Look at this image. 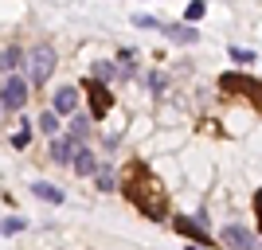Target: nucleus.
Listing matches in <instances>:
<instances>
[{
	"instance_id": "1",
	"label": "nucleus",
	"mask_w": 262,
	"mask_h": 250,
	"mask_svg": "<svg viewBox=\"0 0 262 250\" xmlns=\"http://www.w3.org/2000/svg\"><path fill=\"white\" fill-rule=\"evenodd\" d=\"M129 196H133V203L141 207L145 215H153V219L164 215V188L157 184L153 176L133 172V180H129Z\"/></svg>"
},
{
	"instance_id": "2",
	"label": "nucleus",
	"mask_w": 262,
	"mask_h": 250,
	"mask_svg": "<svg viewBox=\"0 0 262 250\" xmlns=\"http://www.w3.org/2000/svg\"><path fill=\"white\" fill-rule=\"evenodd\" d=\"M28 66H32V82H35V86H43L47 78H51V71H55V51H51V47H35Z\"/></svg>"
},
{
	"instance_id": "3",
	"label": "nucleus",
	"mask_w": 262,
	"mask_h": 250,
	"mask_svg": "<svg viewBox=\"0 0 262 250\" xmlns=\"http://www.w3.org/2000/svg\"><path fill=\"white\" fill-rule=\"evenodd\" d=\"M28 102V82L20 75H4V109H24Z\"/></svg>"
},
{
	"instance_id": "4",
	"label": "nucleus",
	"mask_w": 262,
	"mask_h": 250,
	"mask_svg": "<svg viewBox=\"0 0 262 250\" xmlns=\"http://www.w3.org/2000/svg\"><path fill=\"white\" fill-rule=\"evenodd\" d=\"M219 239H223V246H227V250H254L251 231L239 227V223H227V227L219 231Z\"/></svg>"
},
{
	"instance_id": "5",
	"label": "nucleus",
	"mask_w": 262,
	"mask_h": 250,
	"mask_svg": "<svg viewBox=\"0 0 262 250\" xmlns=\"http://www.w3.org/2000/svg\"><path fill=\"white\" fill-rule=\"evenodd\" d=\"M51 109H55V113H75V109H78V90L75 86H59V90H55V98H51Z\"/></svg>"
},
{
	"instance_id": "6",
	"label": "nucleus",
	"mask_w": 262,
	"mask_h": 250,
	"mask_svg": "<svg viewBox=\"0 0 262 250\" xmlns=\"http://www.w3.org/2000/svg\"><path fill=\"white\" fill-rule=\"evenodd\" d=\"M75 172L78 176H98V161H94V152L86 145H78V152H75Z\"/></svg>"
},
{
	"instance_id": "7",
	"label": "nucleus",
	"mask_w": 262,
	"mask_h": 250,
	"mask_svg": "<svg viewBox=\"0 0 262 250\" xmlns=\"http://www.w3.org/2000/svg\"><path fill=\"white\" fill-rule=\"evenodd\" d=\"M75 152H78L75 141H55L51 145V161L55 164H75Z\"/></svg>"
},
{
	"instance_id": "8",
	"label": "nucleus",
	"mask_w": 262,
	"mask_h": 250,
	"mask_svg": "<svg viewBox=\"0 0 262 250\" xmlns=\"http://www.w3.org/2000/svg\"><path fill=\"white\" fill-rule=\"evenodd\" d=\"M32 192H35V196H39V199H47V203H63V188H55V184H47V180H35V184H32Z\"/></svg>"
},
{
	"instance_id": "9",
	"label": "nucleus",
	"mask_w": 262,
	"mask_h": 250,
	"mask_svg": "<svg viewBox=\"0 0 262 250\" xmlns=\"http://www.w3.org/2000/svg\"><path fill=\"white\" fill-rule=\"evenodd\" d=\"M90 71H94V78H98V82H114V78H121V75H125V71H121L118 63H110V59H102V63H94V66H90Z\"/></svg>"
},
{
	"instance_id": "10",
	"label": "nucleus",
	"mask_w": 262,
	"mask_h": 250,
	"mask_svg": "<svg viewBox=\"0 0 262 250\" xmlns=\"http://www.w3.org/2000/svg\"><path fill=\"white\" fill-rule=\"evenodd\" d=\"M90 106H94V118H102L110 109V98H106V86H102V82H90Z\"/></svg>"
},
{
	"instance_id": "11",
	"label": "nucleus",
	"mask_w": 262,
	"mask_h": 250,
	"mask_svg": "<svg viewBox=\"0 0 262 250\" xmlns=\"http://www.w3.org/2000/svg\"><path fill=\"white\" fill-rule=\"evenodd\" d=\"M176 231H184V235H192V239H208V227H200V223H192V219H176Z\"/></svg>"
},
{
	"instance_id": "12",
	"label": "nucleus",
	"mask_w": 262,
	"mask_h": 250,
	"mask_svg": "<svg viewBox=\"0 0 262 250\" xmlns=\"http://www.w3.org/2000/svg\"><path fill=\"white\" fill-rule=\"evenodd\" d=\"M39 129H43L47 137L59 133V113H55V109H43V113H39Z\"/></svg>"
},
{
	"instance_id": "13",
	"label": "nucleus",
	"mask_w": 262,
	"mask_h": 250,
	"mask_svg": "<svg viewBox=\"0 0 262 250\" xmlns=\"http://www.w3.org/2000/svg\"><path fill=\"white\" fill-rule=\"evenodd\" d=\"M164 35H168L172 43H196V39H200V35L192 32V28H168V32H164Z\"/></svg>"
},
{
	"instance_id": "14",
	"label": "nucleus",
	"mask_w": 262,
	"mask_h": 250,
	"mask_svg": "<svg viewBox=\"0 0 262 250\" xmlns=\"http://www.w3.org/2000/svg\"><path fill=\"white\" fill-rule=\"evenodd\" d=\"M71 133H75L78 141L90 137V118H86V113H75V118H71Z\"/></svg>"
},
{
	"instance_id": "15",
	"label": "nucleus",
	"mask_w": 262,
	"mask_h": 250,
	"mask_svg": "<svg viewBox=\"0 0 262 250\" xmlns=\"http://www.w3.org/2000/svg\"><path fill=\"white\" fill-rule=\"evenodd\" d=\"M20 59H24V55L16 51V47H8V51H4V71H8V75H12V71L20 66Z\"/></svg>"
},
{
	"instance_id": "16",
	"label": "nucleus",
	"mask_w": 262,
	"mask_h": 250,
	"mask_svg": "<svg viewBox=\"0 0 262 250\" xmlns=\"http://www.w3.org/2000/svg\"><path fill=\"white\" fill-rule=\"evenodd\" d=\"M16 231H24V219L8 215V219H4V235H16Z\"/></svg>"
},
{
	"instance_id": "17",
	"label": "nucleus",
	"mask_w": 262,
	"mask_h": 250,
	"mask_svg": "<svg viewBox=\"0 0 262 250\" xmlns=\"http://www.w3.org/2000/svg\"><path fill=\"white\" fill-rule=\"evenodd\" d=\"M98 188H102V192H110V188H114V172H106V168H98Z\"/></svg>"
},
{
	"instance_id": "18",
	"label": "nucleus",
	"mask_w": 262,
	"mask_h": 250,
	"mask_svg": "<svg viewBox=\"0 0 262 250\" xmlns=\"http://www.w3.org/2000/svg\"><path fill=\"white\" fill-rule=\"evenodd\" d=\"M184 16H188V20H200V16H204V0H192Z\"/></svg>"
},
{
	"instance_id": "19",
	"label": "nucleus",
	"mask_w": 262,
	"mask_h": 250,
	"mask_svg": "<svg viewBox=\"0 0 262 250\" xmlns=\"http://www.w3.org/2000/svg\"><path fill=\"white\" fill-rule=\"evenodd\" d=\"M231 59H235V63H251L254 55L247 51V47H231Z\"/></svg>"
},
{
	"instance_id": "20",
	"label": "nucleus",
	"mask_w": 262,
	"mask_h": 250,
	"mask_svg": "<svg viewBox=\"0 0 262 250\" xmlns=\"http://www.w3.org/2000/svg\"><path fill=\"white\" fill-rule=\"evenodd\" d=\"M133 24H137V28H161V24H157L153 16H141V12H137V16H133Z\"/></svg>"
},
{
	"instance_id": "21",
	"label": "nucleus",
	"mask_w": 262,
	"mask_h": 250,
	"mask_svg": "<svg viewBox=\"0 0 262 250\" xmlns=\"http://www.w3.org/2000/svg\"><path fill=\"white\" fill-rule=\"evenodd\" d=\"M149 86H153V90H164V86H168V78H164V75H149Z\"/></svg>"
},
{
	"instance_id": "22",
	"label": "nucleus",
	"mask_w": 262,
	"mask_h": 250,
	"mask_svg": "<svg viewBox=\"0 0 262 250\" xmlns=\"http://www.w3.org/2000/svg\"><path fill=\"white\" fill-rule=\"evenodd\" d=\"M12 145H16V149H24V145H28V129L16 133V137H12Z\"/></svg>"
},
{
	"instance_id": "23",
	"label": "nucleus",
	"mask_w": 262,
	"mask_h": 250,
	"mask_svg": "<svg viewBox=\"0 0 262 250\" xmlns=\"http://www.w3.org/2000/svg\"><path fill=\"white\" fill-rule=\"evenodd\" d=\"M254 207H258V215H262V192H258V196H254Z\"/></svg>"
},
{
	"instance_id": "24",
	"label": "nucleus",
	"mask_w": 262,
	"mask_h": 250,
	"mask_svg": "<svg viewBox=\"0 0 262 250\" xmlns=\"http://www.w3.org/2000/svg\"><path fill=\"white\" fill-rule=\"evenodd\" d=\"M188 250H200V246H188Z\"/></svg>"
}]
</instances>
